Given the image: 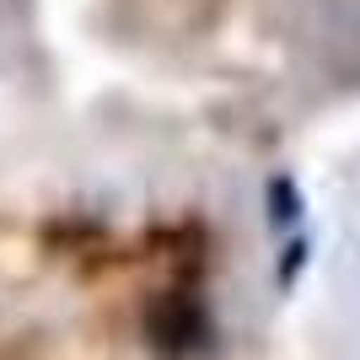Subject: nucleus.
<instances>
[{
  "label": "nucleus",
  "mask_w": 360,
  "mask_h": 360,
  "mask_svg": "<svg viewBox=\"0 0 360 360\" xmlns=\"http://www.w3.org/2000/svg\"><path fill=\"white\" fill-rule=\"evenodd\" d=\"M146 345L162 360H188L210 345V307L194 290H162L146 307Z\"/></svg>",
  "instance_id": "nucleus-1"
},
{
  "label": "nucleus",
  "mask_w": 360,
  "mask_h": 360,
  "mask_svg": "<svg viewBox=\"0 0 360 360\" xmlns=\"http://www.w3.org/2000/svg\"><path fill=\"white\" fill-rule=\"evenodd\" d=\"M296 215H301V188H296V178L274 172V178H269V221H274V226H296Z\"/></svg>",
  "instance_id": "nucleus-2"
},
{
  "label": "nucleus",
  "mask_w": 360,
  "mask_h": 360,
  "mask_svg": "<svg viewBox=\"0 0 360 360\" xmlns=\"http://www.w3.org/2000/svg\"><path fill=\"white\" fill-rule=\"evenodd\" d=\"M301 264H307V237H296V242L285 248V258H280V285H290V280H296Z\"/></svg>",
  "instance_id": "nucleus-3"
}]
</instances>
